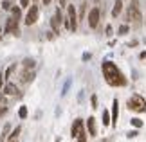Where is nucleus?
<instances>
[{"label":"nucleus","instance_id":"nucleus-1","mask_svg":"<svg viewBox=\"0 0 146 142\" xmlns=\"http://www.w3.org/2000/svg\"><path fill=\"white\" fill-rule=\"evenodd\" d=\"M101 70H103V76H105V81L110 85V87H125L126 85V77L123 76V72L117 69L115 63L112 61H105L101 65Z\"/></svg>","mask_w":146,"mask_h":142},{"label":"nucleus","instance_id":"nucleus-2","mask_svg":"<svg viewBox=\"0 0 146 142\" xmlns=\"http://www.w3.org/2000/svg\"><path fill=\"white\" fill-rule=\"evenodd\" d=\"M126 106L130 108V110H133V112H139V113H143V112H146V101L141 97V95H132L130 99H128V103H126Z\"/></svg>","mask_w":146,"mask_h":142},{"label":"nucleus","instance_id":"nucleus-3","mask_svg":"<svg viewBox=\"0 0 146 142\" xmlns=\"http://www.w3.org/2000/svg\"><path fill=\"white\" fill-rule=\"evenodd\" d=\"M65 27H67V29H70V31H76V29H78V15H76L74 5H69V7H67Z\"/></svg>","mask_w":146,"mask_h":142},{"label":"nucleus","instance_id":"nucleus-4","mask_svg":"<svg viewBox=\"0 0 146 142\" xmlns=\"http://www.w3.org/2000/svg\"><path fill=\"white\" fill-rule=\"evenodd\" d=\"M126 18L128 20H132L135 25L141 24V20H143V16H141V11H139L137 7V2H132L130 5H128V13H126Z\"/></svg>","mask_w":146,"mask_h":142},{"label":"nucleus","instance_id":"nucleus-5","mask_svg":"<svg viewBox=\"0 0 146 142\" xmlns=\"http://www.w3.org/2000/svg\"><path fill=\"white\" fill-rule=\"evenodd\" d=\"M38 15H40V11H38V5H31V9L27 11V15H25V25H33V24H36Z\"/></svg>","mask_w":146,"mask_h":142},{"label":"nucleus","instance_id":"nucleus-6","mask_svg":"<svg viewBox=\"0 0 146 142\" xmlns=\"http://www.w3.org/2000/svg\"><path fill=\"white\" fill-rule=\"evenodd\" d=\"M70 133H72V139H80L81 135H85V133H83V121H81V119H76V121H74Z\"/></svg>","mask_w":146,"mask_h":142},{"label":"nucleus","instance_id":"nucleus-7","mask_svg":"<svg viewBox=\"0 0 146 142\" xmlns=\"http://www.w3.org/2000/svg\"><path fill=\"white\" fill-rule=\"evenodd\" d=\"M5 32H15V34H18V18H15V16H11V18H7V22H5Z\"/></svg>","mask_w":146,"mask_h":142},{"label":"nucleus","instance_id":"nucleus-8","mask_svg":"<svg viewBox=\"0 0 146 142\" xmlns=\"http://www.w3.org/2000/svg\"><path fill=\"white\" fill-rule=\"evenodd\" d=\"M98 24H99V9L94 7L90 13H88V25L94 29V27H98Z\"/></svg>","mask_w":146,"mask_h":142},{"label":"nucleus","instance_id":"nucleus-9","mask_svg":"<svg viewBox=\"0 0 146 142\" xmlns=\"http://www.w3.org/2000/svg\"><path fill=\"white\" fill-rule=\"evenodd\" d=\"M61 11L58 9L56 11V15L52 16V20H50V25H52V29H54V32H60V27H61Z\"/></svg>","mask_w":146,"mask_h":142},{"label":"nucleus","instance_id":"nucleus-10","mask_svg":"<svg viewBox=\"0 0 146 142\" xmlns=\"http://www.w3.org/2000/svg\"><path fill=\"white\" fill-rule=\"evenodd\" d=\"M117 99H114V103H112V122L117 124V117H119V108H117Z\"/></svg>","mask_w":146,"mask_h":142},{"label":"nucleus","instance_id":"nucleus-11","mask_svg":"<svg viewBox=\"0 0 146 142\" xmlns=\"http://www.w3.org/2000/svg\"><path fill=\"white\" fill-rule=\"evenodd\" d=\"M123 11V0H115L114 4V9H112V16H117Z\"/></svg>","mask_w":146,"mask_h":142},{"label":"nucleus","instance_id":"nucleus-12","mask_svg":"<svg viewBox=\"0 0 146 142\" xmlns=\"http://www.w3.org/2000/svg\"><path fill=\"white\" fill-rule=\"evenodd\" d=\"M87 126H88V131H90V135H96V119H94V117H88Z\"/></svg>","mask_w":146,"mask_h":142},{"label":"nucleus","instance_id":"nucleus-13","mask_svg":"<svg viewBox=\"0 0 146 142\" xmlns=\"http://www.w3.org/2000/svg\"><path fill=\"white\" fill-rule=\"evenodd\" d=\"M16 92H18V90H16L15 85H11V83L5 85V88H4V94H5V95H15Z\"/></svg>","mask_w":146,"mask_h":142},{"label":"nucleus","instance_id":"nucleus-14","mask_svg":"<svg viewBox=\"0 0 146 142\" xmlns=\"http://www.w3.org/2000/svg\"><path fill=\"white\" fill-rule=\"evenodd\" d=\"M11 15H13L15 18H18V20H20V15H22L20 7H11Z\"/></svg>","mask_w":146,"mask_h":142},{"label":"nucleus","instance_id":"nucleus-15","mask_svg":"<svg viewBox=\"0 0 146 142\" xmlns=\"http://www.w3.org/2000/svg\"><path fill=\"white\" fill-rule=\"evenodd\" d=\"M103 124H105V126H108V124H110V115H108V112H103Z\"/></svg>","mask_w":146,"mask_h":142},{"label":"nucleus","instance_id":"nucleus-16","mask_svg":"<svg viewBox=\"0 0 146 142\" xmlns=\"http://www.w3.org/2000/svg\"><path fill=\"white\" fill-rule=\"evenodd\" d=\"M20 129H22L20 126H18V128H15V129H13V133L9 135V139H18V135H20Z\"/></svg>","mask_w":146,"mask_h":142},{"label":"nucleus","instance_id":"nucleus-17","mask_svg":"<svg viewBox=\"0 0 146 142\" xmlns=\"http://www.w3.org/2000/svg\"><path fill=\"white\" fill-rule=\"evenodd\" d=\"M85 11H87V2L81 4V9H80V18H83L85 16Z\"/></svg>","mask_w":146,"mask_h":142},{"label":"nucleus","instance_id":"nucleus-18","mask_svg":"<svg viewBox=\"0 0 146 142\" xmlns=\"http://www.w3.org/2000/svg\"><path fill=\"white\" fill-rule=\"evenodd\" d=\"M18 115H20L22 119H25V117H27V108H25V106H22V108H20V112H18Z\"/></svg>","mask_w":146,"mask_h":142},{"label":"nucleus","instance_id":"nucleus-19","mask_svg":"<svg viewBox=\"0 0 146 142\" xmlns=\"http://www.w3.org/2000/svg\"><path fill=\"white\" fill-rule=\"evenodd\" d=\"M0 5H2V9H5V11H11V2H9V0H5V2H2Z\"/></svg>","mask_w":146,"mask_h":142},{"label":"nucleus","instance_id":"nucleus-20","mask_svg":"<svg viewBox=\"0 0 146 142\" xmlns=\"http://www.w3.org/2000/svg\"><path fill=\"white\" fill-rule=\"evenodd\" d=\"M132 124H133V126H135V128H141V126H143L141 119H132Z\"/></svg>","mask_w":146,"mask_h":142},{"label":"nucleus","instance_id":"nucleus-21","mask_svg":"<svg viewBox=\"0 0 146 142\" xmlns=\"http://www.w3.org/2000/svg\"><path fill=\"white\" fill-rule=\"evenodd\" d=\"M126 31H128V27H126V25H121V27H119V34H125Z\"/></svg>","mask_w":146,"mask_h":142},{"label":"nucleus","instance_id":"nucleus-22","mask_svg":"<svg viewBox=\"0 0 146 142\" xmlns=\"http://www.w3.org/2000/svg\"><path fill=\"white\" fill-rule=\"evenodd\" d=\"M20 4H22V7H27V5H29V0H20Z\"/></svg>","mask_w":146,"mask_h":142},{"label":"nucleus","instance_id":"nucleus-23","mask_svg":"<svg viewBox=\"0 0 146 142\" xmlns=\"http://www.w3.org/2000/svg\"><path fill=\"white\" fill-rule=\"evenodd\" d=\"M98 106V99H96V95H94V97H92V108H96Z\"/></svg>","mask_w":146,"mask_h":142},{"label":"nucleus","instance_id":"nucleus-24","mask_svg":"<svg viewBox=\"0 0 146 142\" xmlns=\"http://www.w3.org/2000/svg\"><path fill=\"white\" fill-rule=\"evenodd\" d=\"M78 142H87V139H85V135H81V137L78 139Z\"/></svg>","mask_w":146,"mask_h":142},{"label":"nucleus","instance_id":"nucleus-25","mask_svg":"<svg viewBox=\"0 0 146 142\" xmlns=\"http://www.w3.org/2000/svg\"><path fill=\"white\" fill-rule=\"evenodd\" d=\"M0 106H5V101H4V97L0 95Z\"/></svg>","mask_w":146,"mask_h":142},{"label":"nucleus","instance_id":"nucleus-26","mask_svg":"<svg viewBox=\"0 0 146 142\" xmlns=\"http://www.w3.org/2000/svg\"><path fill=\"white\" fill-rule=\"evenodd\" d=\"M43 4H45V5H49V4H50V0H43Z\"/></svg>","mask_w":146,"mask_h":142},{"label":"nucleus","instance_id":"nucleus-27","mask_svg":"<svg viewBox=\"0 0 146 142\" xmlns=\"http://www.w3.org/2000/svg\"><path fill=\"white\" fill-rule=\"evenodd\" d=\"M9 142H18V139H9Z\"/></svg>","mask_w":146,"mask_h":142},{"label":"nucleus","instance_id":"nucleus-28","mask_svg":"<svg viewBox=\"0 0 146 142\" xmlns=\"http://www.w3.org/2000/svg\"><path fill=\"white\" fill-rule=\"evenodd\" d=\"M60 5H65V0H60Z\"/></svg>","mask_w":146,"mask_h":142},{"label":"nucleus","instance_id":"nucleus-29","mask_svg":"<svg viewBox=\"0 0 146 142\" xmlns=\"http://www.w3.org/2000/svg\"><path fill=\"white\" fill-rule=\"evenodd\" d=\"M0 32H2V29H0ZM0 36H2V34H0Z\"/></svg>","mask_w":146,"mask_h":142}]
</instances>
